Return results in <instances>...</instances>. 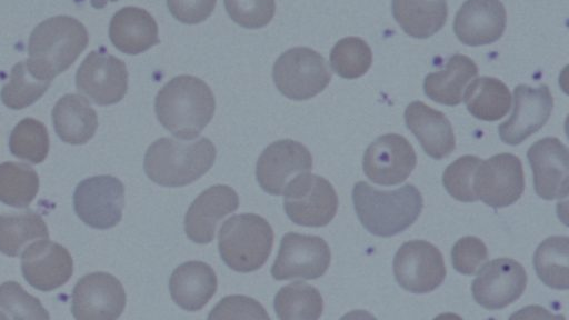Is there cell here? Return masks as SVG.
I'll return each instance as SVG.
<instances>
[{"instance_id": "6da1fadb", "label": "cell", "mask_w": 569, "mask_h": 320, "mask_svg": "<svg viewBox=\"0 0 569 320\" xmlns=\"http://www.w3.org/2000/svg\"><path fill=\"white\" fill-rule=\"evenodd\" d=\"M216 99L209 86L193 76H178L158 92L154 111L159 122L179 139H193L213 117Z\"/></svg>"}, {"instance_id": "7a4b0ae2", "label": "cell", "mask_w": 569, "mask_h": 320, "mask_svg": "<svg viewBox=\"0 0 569 320\" xmlns=\"http://www.w3.org/2000/svg\"><path fill=\"white\" fill-rule=\"evenodd\" d=\"M357 217L365 229L378 237H392L409 228L420 216L423 200L413 184L378 190L365 181L352 189Z\"/></svg>"}, {"instance_id": "3957f363", "label": "cell", "mask_w": 569, "mask_h": 320, "mask_svg": "<svg viewBox=\"0 0 569 320\" xmlns=\"http://www.w3.org/2000/svg\"><path fill=\"white\" fill-rule=\"evenodd\" d=\"M214 144L208 138L181 142L160 138L146 151L143 169L147 177L163 187L178 188L197 181L213 166Z\"/></svg>"}, {"instance_id": "277c9868", "label": "cell", "mask_w": 569, "mask_h": 320, "mask_svg": "<svg viewBox=\"0 0 569 320\" xmlns=\"http://www.w3.org/2000/svg\"><path fill=\"white\" fill-rule=\"evenodd\" d=\"M89 38L83 23L70 16L40 22L28 42V61L43 78L52 80L66 71L86 49Z\"/></svg>"}, {"instance_id": "5b68a950", "label": "cell", "mask_w": 569, "mask_h": 320, "mask_svg": "<svg viewBox=\"0 0 569 320\" xmlns=\"http://www.w3.org/2000/svg\"><path fill=\"white\" fill-rule=\"evenodd\" d=\"M272 244L271 226L254 213L232 216L223 222L218 236L221 259L237 272L260 269L267 262Z\"/></svg>"}, {"instance_id": "8992f818", "label": "cell", "mask_w": 569, "mask_h": 320, "mask_svg": "<svg viewBox=\"0 0 569 320\" xmlns=\"http://www.w3.org/2000/svg\"><path fill=\"white\" fill-rule=\"evenodd\" d=\"M272 78L284 97L307 100L325 90L331 80V71L319 52L307 47H296L276 60Z\"/></svg>"}, {"instance_id": "52a82bcc", "label": "cell", "mask_w": 569, "mask_h": 320, "mask_svg": "<svg viewBox=\"0 0 569 320\" xmlns=\"http://www.w3.org/2000/svg\"><path fill=\"white\" fill-rule=\"evenodd\" d=\"M283 209L288 218L303 227H325L336 216L338 197L332 184L321 176L305 172L286 187Z\"/></svg>"}, {"instance_id": "ba28073f", "label": "cell", "mask_w": 569, "mask_h": 320, "mask_svg": "<svg viewBox=\"0 0 569 320\" xmlns=\"http://www.w3.org/2000/svg\"><path fill=\"white\" fill-rule=\"evenodd\" d=\"M123 206V183L109 174L82 180L73 193L77 216L94 229H109L117 226L122 218Z\"/></svg>"}, {"instance_id": "9c48e42d", "label": "cell", "mask_w": 569, "mask_h": 320, "mask_svg": "<svg viewBox=\"0 0 569 320\" xmlns=\"http://www.w3.org/2000/svg\"><path fill=\"white\" fill-rule=\"evenodd\" d=\"M330 260V248L321 237L288 232L281 239L271 274L276 280H312L325 274Z\"/></svg>"}, {"instance_id": "30bf717a", "label": "cell", "mask_w": 569, "mask_h": 320, "mask_svg": "<svg viewBox=\"0 0 569 320\" xmlns=\"http://www.w3.org/2000/svg\"><path fill=\"white\" fill-rule=\"evenodd\" d=\"M76 86L97 104L117 103L128 89L126 63L104 47L92 50L77 70Z\"/></svg>"}, {"instance_id": "8fae6325", "label": "cell", "mask_w": 569, "mask_h": 320, "mask_svg": "<svg viewBox=\"0 0 569 320\" xmlns=\"http://www.w3.org/2000/svg\"><path fill=\"white\" fill-rule=\"evenodd\" d=\"M473 191L487 206L503 208L515 203L525 189L522 163L512 153L481 160L473 174Z\"/></svg>"}, {"instance_id": "7c38bea8", "label": "cell", "mask_w": 569, "mask_h": 320, "mask_svg": "<svg viewBox=\"0 0 569 320\" xmlns=\"http://www.w3.org/2000/svg\"><path fill=\"white\" fill-rule=\"evenodd\" d=\"M440 250L425 240L405 242L393 258L397 282L412 293H427L437 289L446 277Z\"/></svg>"}, {"instance_id": "4fadbf2b", "label": "cell", "mask_w": 569, "mask_h": 320, "mask_svg": "<svg viewBox=\"0 0 569 320\" xmlns=\"http://www.w3.org/2000/svg\"><path fill=\"white\" fill-rule=\"evenodd\" d=\"M121 282L108 272H92L78 280L72 291L71 311L80 320H113L126 307Z\"/></svg>"}, {"instance_id": "5bb4252c", "label": "cell", "mask_w": 569, "mask_h": 320, "mask_svg": "<svg viewBox=\"0 0 569 320\" xmlns=\"http://www.w3.org/2000/svg\"><path fill=\"white\" fill-rule=\"evenodd\" d=\"M417 156L411 143L397 133L373 140L363 153L362 169L367 178L380 186L403 182L413 171Z\"/></svg>"}, {"instance_id": "9a60e30c", "label": "cell", "mask_w": 569, "mask_h": 320, "mask_svg": "<svg viewBox=\"0 0 569 320\" xmlns=\"http://www.w3.org/2000/svg\"><path fill=\"white\" fill-rule=\"evenodd\" d=\"M527 286L525 268L510 258L487 262L471 284L475 301L488 310L506 308L523 293Z\"/></svg>"}, {"instance_id": "2e32d148", "label": "cell", "mask_w": 569, "mask_h": 320, "mask_svg": "<svg viewBox=\"0 0 569 320\" xmlns=\"http://www.w3.org/2000/svg\"><path fill=\"white\" fill-rule=\"evenodd\" d=\"M311 169L312 156L307 147L291 139H282L262 151L257 161L256 177L266 192L280 196L293 178Z\"/></svg>"}, {"instance_id": "e0dca14e", "label": "cell", "mask_w": 569, "mask_h": 320, "mask_svg": "<svg viewBox=\"0 0 569 320\" xmlns=\"http://www.w3.org/2000/svg\"><path fill=\"white\" fill-rule=\"evenodd\" d=\"M552 106L548 86H517L513 90V111L498 128L501 141L510 146L520 144L546 124Z\"/></svg>"}, {"instance_id": "ac0fdd59", "label": "cell", "mask_w": 569, "mask_h": 320, "mask_svg": "<svg viewBox=\"0 0 569 320\" xmlns=\"http://www.w3.org/2000/svg\"><path fill=\"white\" fill-rule=\"evenodd\" d=\"M527 158L532 169L536 193L545 200L567 198L568 148L558 138L546 137L530 146Z\"/></svg>"}, {"instance_id": "d6986e66", "label": "cell", "mask_w": 569, "mask_h": 320, "mask_svg": "<svg viewBox=\"0 0 569 320\" xmlns=\"http://www.w3.org/2000/svg\"><path fill=\"white\" fill-rule=\"evenodd\" d=\"M21 270L31 287L51 291L71 278L73 261L61 244L48 239L37 240L23 250Z\"/></svg>"}, {"instance_id": "ffe728a7", "label": "cell", "mask_w": 569, "mask_h": 320, "mask_svg": "<svg viewBox=\"0 0 569 320\" xmlns=\"http://www.w3.org/2000/svg\"><path fill=\"white\" fill-rule=\"evenodd\" d=\"M239 207V197L229 186L214 184L202 191L184 217V231L190 240L206 244L213 240L217 224Z\"/></svg>"}, {"instance_id": "44dd1931", "label": "cell", "mask_w": 569, "mask_h": 320, "mask_svg": "<svg viewBox=\"0 0 569 320\" xmlns=\"http://www.w3.org/2000/svg\"><path fill=\"white\" fill-rule=\"evenodd\" d=\"M506 19L500 0H466L456 13L453 31L463 44H490L502 36Z\"/></svg>"}, {"instance_id": "7402d4cb", "label": "cell", "mask_w": 569, "mask_h": 320, "mask_svg": "<svg viewBox=\"0 0 569 320\" xmlns=\"http://www.w3.org/2000/svg\"><path fill=\"white\" fill-rule=\"evenodd\" d=\"M405 122L429 157L440 160L455 150L453 129L441 111L422 101H412L405 110Z\"/></svg>"}, {"instance_id": "603a6c76", "label": "cell", "mask_w": 569, "mask_h": 320, "mask_svg": "<svg viewBox=\"0 0 569 320\" xmlns=\"http://www.w3.org/2000/svg\"><path fill=\"white\" fill-rule=\"evenodd\" d=\"M217 287L214 270L202 261L183 262L169 279L172 300L187 311L202 309L214 296Z\"/></svg>"}, {"instance_id": "cb8c5ba5", "label": "cell", "mask_w": 569, "mask_h": 320, "mask_svg": "<svg viewBox=\"0 0 569 320\" xmlns=\"http://www.w3.org/2000/svg\"><path fill=\"white\" fill-rule=\"evenodd\" d=\"M109 38L126 54H139L160 42L158 24L144 9L124 7L111 18Z\"/></svg>"}, {"instance_id": "d4e9b609", "label": "cell", "mask_w": 569, "mask_h": 320, "mask_svg": "<svg viewBox=\"0 0 569 320\" xmlns=\"http://www.w3.org/2000/svg\"><path fill=\"white\" fill-rule=\"evenodd\" d=\"M56 133L66 143L84 144L94 134L98 117L89 101L76 93L61 97L52 109Z\"/></svg>"}, {"instance_id": "484cf974", "label": "cell", "mask_w": 569, "mask_h": 320, "mask_svg": "<svg viewBox=\"0 0 569 320\" xmlns=\"http://www.w3.org/2000/svg\"><path fill=\"white\" fill-rule=\"evenodd\" d=\"M477 73L478 67L472 59L463 54H453L443 69L426 76L425 94L438 103L457 106L462 101L467 84Z\"/></svg>"}, {"instance_id": "4316f807", "label": "cell", "mask_w": 569, "mask_h": 320, "mask_svg": "<svg viewBox=\"0 0 569 320\" xmlns=\"http://www.w3.org/2000/svg\"><path fill=\"white\" fill-rule=\"evenodd\" d=\"M392 14L402 30L412 38L426 39L446 23V0H392Z\"/></svg>"}, {"instance_id": "83f0119b", "label": "cell", "mask_w": 569, "mask_h": 320, "mask_svg": "<svg viewBox=\"0 0 569 320\" xmlns=\"http://www.w3.org/2000/svg\"><path fill=\"white\" fill-rule=\"evenodd\" d=\"M462 99L471 116L483 121L503 118L511 107L508 87L493 77H480L473 80L466 88Z\"/></svg>"}, {"instance_id": "f1b7e54d", "label": "cell", "mask_w": 569, "mask_h": 320, "mask_svg": "<svg viewBox=\"0 0 569 320\" xmlns=\"http://www.w3.org/2000/svg\"><path fill=\"white\" fill-rule=\"evenodd\" d=\"M48 227L41 216L33 211L0 216V251L18 257L38 239H48Z\"/></svg>"}, {"instance_id": "f546056e", "label": "cell", "mask_w": 569, "mask_h": 320, "mask_svg": "<svg viewBox=\"0 0 569 320\" xmlns=\"http://www.w3.org/2000/svg\"><path fill=\"white\" fill-rule=\"evenodd\" d=\"M569 238L552 236L545 239L533 254L538 278L548 287L567 290L569 287Z\"/></svg>"}, {"instance_id": "4dcf8cb0", "label": "cell", "mask_w": 569, "mask_h": 320, "mask_svg": "<svg viewBox=\"0 0 569 320\" xmlns=\"http://www.w3.org/2000/svg\"><path fill=\"white\" fill-rule=\"evenodd\" d=\"M273 307L281 320H316L322 314L323 300L318 289L297 281L277 292Z\"/></svg>"}, {"instance_id": "1f68e13d", "label": "cell", "mask_w": 569, "mask_h": 320, "mask_svg": "<svg viewBox=\"0 0 569 320\" xmlns=\"http://www.w3.org/2000/svg\"><path fill=\"white\" fill-rule=\"evenodd\" d=\"M51 80L41 77L27 60L16 63L9 81L1 89V100L10 109L19 110L36 102L50 87Z\"/></svg>"}, {"instance_id": "d6a6232c", "label": "cell", "mask_w": 569, "mask_h": 320, "mask_svg": "<svg viewBox=\"0 0 569 320\" xmlns=\"http://www.w3.org/2000/svg\"><path fill=\"white\" fill-rule=\"evenodd\" d=\"M39 190L38 173L26 163L0 164V201L14 208H27Z\"/></svg>"}, {"instance_id": "836d02e7", "label": "cell", "mask_w": 569, "mask_h": 320, "mask_svg": "<svg viewBox=\"0 0 569 320\" xmlns=\"http://www.w3.org/2000/svg\"><path fill=\"white\" fill-rule=\"evenodd\" d=\"M13 156L31 163L42 162L49 152V134L46 126L36 119L24 118L13 128L9 139Z\"/></svg>"}, {"instance_id": "e575fe53", "label": "cell", "mask_w": 569, "mask_h": 320, "mask_svg": "<svg viewBox=\"0 0 569 320\" xmlns=\"http://www.w3.org/2000/svg\"><path fill=\"white\" fill-rule=\"evenodd\" d=\"M372 62V52L368 43L358 37L339 40L330 52L332 70L345 79L363 76Z\"/></svg>"}, {"instance_id": "d590c367", "label": "cell", "mask_w": 569, "mask_h": 320, "mask_svg": "<svg viewBox=\"0 0 569 320\" xmlns=\"http://www.w3.org/2000/svg\"><path fill=\"white\" fill-rule=\"evenodd\" d=\"M482 159L466 154L451 162L443 171L442 184L447 192L462 202L478 200L473 191V174Z\"/></svg>"}, {"instance_id": "8d00e7d4", "label": "cell", "mask_w": 569, "mask_h": 320, "mask_svg": "<svg viewBox=\"0 0 569 320\" xmlns=\"http://www.w3.org/2000/svg\"><path fill=\"white\" fill-rule=\"evenodd\" d=\"M0 308L13 319L50 318L40 300L26 292L14 281H7L0 286Z\"/></svg>"}, {"instance_id": "74e56055", "label": "cell", "mask_w": 569, "mask_h": 320, "mask_svg": "<svg viewBox=\"0 0 569 320\" xmlns=\"http://www.w3.org/2000/svg\"><path fill=\"white\" fill-rule=\"evenodd\" d=\"M229 17L239 26L258 29L267 26L274 16V0H224Z\"/></svg>"}, {"instance_id": "f35d334b", "label": "cell", "mask_w": 569, "mask_h": 320, "mask_svg": "<svg viewBox=\"0 0 569 320\" xmlns=\"http://www.w3.org/2000/svg\"><path fill=\"white\" fill-rule=\"evenodd\" d=\"M487 258L488 250L485 242L473 236L460 238L451 250L453 268L467 276L476 273Z\"/></svg>"}, {"instance_id": "ab89813d", "label": "cell", "mask_w": 569, "mask_h": 320, "mask_svg": "<svg viewBox=\"0 0 569 320\" xmlns=\"http://www.w3.org/2000/svg\"><path fill=\"white\" fill-rule=\"evenodd\" d=\"M209 319H269L264 308L254 299L243 296L223 298L210 312Z\"/></svg>"}, {"instance_id": "60d3db41", "label": "cell", "mask_w": 569, "mask_h": 320, "mask_svg": "<svg viewBox=\"0 0 569 320\" xmlns=\"http://www.w3.org/2000/svg\"><path fill=\"white\" fill-rule=\"evenodd\" d=\"M167 6L178 21L196 24L204 21L212 13L216 0H167Z\"/></svg>"}, {"instance_id": "b9f144b4", "label": "cell", "mask_w": 569, "mask_h": 320, "mask_svg": "<svg viewBox=\"0 0 569 320\" xmlns=\"http://www.w3.org/2000/svg\"><path fill=\"white\" fill-rule=\"evenodd\" d=\"M90 3L96 9H102L107 6L104 0H90Z\"/></svg>"}, {"instance_id": "7bdbcfd3", "label": "cell", "mask_w": 569, "mask_h": 320, "mask_svg": "<svg viewBox=\"0 0 569 320\" xmlns=\"http://www.w3.org/2000/svg\"><path fill=\"white\" fill-rule=\"evenodd\" d=\"M109 1H111V2H116V1H118V0H104L106 4H107Z\"/></svg>"}]
</instances>
